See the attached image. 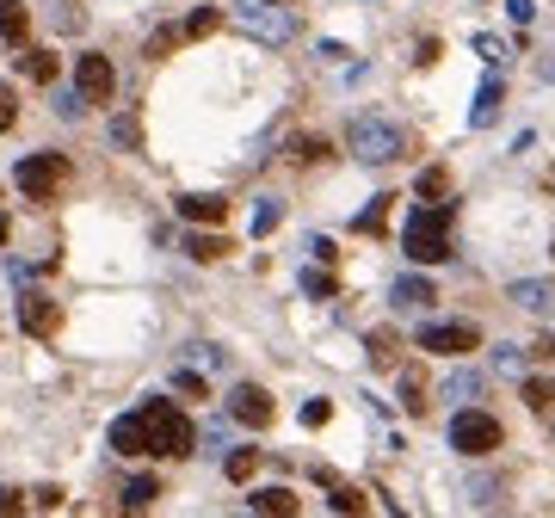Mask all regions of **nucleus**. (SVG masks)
Masks as SVG:
<instances>
[{"mask_svg": "<svg viewBox=\"0 0 555 518\" xmlns=\"http://www.w3.org/2000/svg\"><path fill=\"white\" fill-rule=\"evenodd\" d=\"M451 216H457L451 204H420L401 229V253L414 259V266H444V259H451Z\"/></svg>", "mask_w": 555, "mask_h": 518, "instance_id": "f257e3e1", "label": "nucleus"}, {"mask_svg": "<svg viewBox=\"0 0 555 518\" xmlns=\"http://www.w3.org/2000/svg\"><path fill=\"white\" fill-rule=\"evenodd\" d=\"M142 426H148V457H167V463H179V457H192V444H198V426L179 414L173 401H161V395H148L142 407Z\"/></svg>", "mask_w": 555, "mask_h": 518, "instance_id": "f03ea898", "label": "nucleus"}, {"mask_svg": "<svg viewBox=\"0 0 555 518\" xmlns=\"http://www.w3.org/2000/svg\"><path fill=\"white\" fill-rule=\"evenodd\" d=\"M229 25L247 31V37H259V44H290V37H296V13L278 7V0H235Z\"/></svg>", "mask_w": 555, "mask_h": 518, "instance_id": "7ed1b4c3", "label": "nucleus"}, {"mask_svg": "<svg viewBox=\"0 0 555 518\" xmlns=\"http://www.w3.org/2000/svg\"><path fill=\"white\" fill-rule=\"evenodd\" d=\"M346 148H352V161H364V167H383V161H401V155H407L401 130L383 124V118H370V111H364V118H352Z\"/></svg>", "mask_w": 555, "mask_h": 518, "instance_id": "20e7f679", "label": "nucleus"}, {"mask_svg": "<svg viewBox=\"0 0 555 518\" xmlns=\"http://www.w3.org/2000/svg\"><path fill=\"white\" fill-rule=\"evenodd\" d=\"M13 179H19V192H25L31 204H50L62 185H68V161H62V155H25Z\"/></svg>", "mask_w": 555, "mask_h": 518, "instance_id": "39448f33", "label": "nucleus"}, {"mask_svg": "<svg viewBox=\"0 0 555 518\" xmlns=\"http://www.w3.org/2000/svg\"><path fill=\"white\" fill-rule=\"evenodd\" d=\"M451 444L463 457H488V451H500V420L494 414H475V407H463V414L451 420Z\"/></svg>", "mask_w": 555, "mask_h": 518, "instance_id": "423d86ee", "label": "nucleus"}, {"mask_svg": "<svg viewBox=\"0 0 555 518\" xmlns=\"http://www.w3.org/2000/svg\"><path fill=\"white\" fill-rule=\"evenodd\" d=\"M74 93H81L87 105H105L111 93H118V68H111L99 50H87L81 62H74Z\"/></svg>", "mask_w": 555, "mask_h": 518, "instance_id": "0eeeda50", "label": "nucleus"}, {"mask_svg": "<svg viewBox=\"0 0 555 518\" xmlns=\"http://www.w3.org/2000/svg\"><path fill=\"white\" fill-rule=\"evenodd\" d=\"M475 346H481V333H475L469 321H432V327H420V352L463 358V352H475Z\"/></svg>", "mask_w": 555, "mask_h": 518, "instance_id": "6e6552de", "label": "nucleus"}, {"mask_svg": "<svg viewBox=\"0 0 555 518\" xmlns=\"http://www.w3.org/2000/svg\"><path fill=\"white\" fill-rule=\"evenodd\" d=\"M229 414H235L241 426H253V432H266V426L278 420V401L259 389V383H241V389L229 395Z\"/></svg>", "mask_w": 555, "mask_h": 518, "instance_id": "1a4fd4ad", "label": "nucleus"}, {"mask_svg": "<svg viewBox=\"0 0 555 518\" xmlns=\"http://www.w3.org/2000/svg\"><path fill=\"white\" fill-rule=\"evenodd\" d=\"M19 327L31 333V340H50V333L62 327V309L50 303L44 290H25V296H19Z\"/></svg>", "mask_w": 555, "mask_h": 518, "instance_id": "9d476101", "label": "nucleus"}, {"mask_svg": "<svg viewBox=\"0 0 555 518\" xmlns=\"http://www.w3.org/2000/svg\"><path fill=\"white\" fill-rule=\"evenodd\" d=\"M506 296L518 309H531V315H555V278H518Z\"/></svg>", "mask_w": 555, "mask_h": 518, "instance_id": "9b49d317", "label": "nucleus"}, {"mask_svg": "<svg viewBox=\"0 0 555 518\" xmlns=\"http://www.w3.org/2000/svg\"><path fill=\"white\" fill-rule=\"evenodd\" d=\"M111 451H118V457H148V426H142V414H118V420H111Z\"/></svg>", "mask_w": 555, "mask_h": 518, "instance_id": "f8f14e48", "label": "nucleus"}, {"mask_svg": "<svg viewBox=\"0 0 555 518\" xmlns=\"http://www.w3.org/2000/svg\"><path fill=\"white\" fill-rule=\"evenodd\" d=\"M481 389H488V377H481V370H469V364H457L451 377L438 383V395L444 401H457V407H469V401H481Z\"/></svg>", "mask_w": 555, "mask_h": 518, "instance_id": "ddd939ff", "label": "nucleus"}, {"mask_svg": "<svg viewBox=\"0 0 555 518\" xmlns=\"http://www.w3.org/2000/svg\"><path fill=\"white\" fill-rule=\"evenodd\" d=\"M179 216H185V222H204V229H216V222L229 216V198H216V192H185V198H179Z\"/></svg>", "mask_w": 555, "mask_h": 518, "instance_id": "4468645a", "label": "nucleus"}, {"mask_svg": "<svg viewBox=\"0 0 555 518\" xmlns=\"http://www.w3.org/2000/svg\"><path fill=\"white\" fill-rule=\"evenodd\" d=\"M389 303L414 315V309H432V303H438V290H432V278H395V284H389Z\"/></svg>", "mask_w": 555, "mask_h": 518, "instance_id": "2eb2a0df", "label": "nucleus"}, {"mask_svg": "<svg viewBox=\"0 0 555 518\" xmlns=\"http://www.w3.org/2000/svg\"><path fill=\"white\" fill-rule=\"evenodd\" d=\"M0 37L19 50H31V7H19V0H0Z\"/></svg>", "mask_w": 555, "mask_h": 518, "instance_id": "dca6fc26", "label": "nucleus"}, {"mask_svg": "<svg viewBox=\"0 0 555 518\" xmlns=\"http://www.w3.org/2000/svg\"><path fill=\"white\" fill-rule=\"evenodd\" d=\"M500 99H506V87H500V81H488V87L475 93V105H469V124H475V130H488V124L500 118Z\"/></svg>", "mask_w": 555, "mask_h": 518, "instance_id": "f3484780", "label": "nucleus"}, {"mask_svg": "<svg viewBox=\"0 0 555 518\" xmlns=\"http://www.w3.org/2000/svg\"><path fill=\"white\" fill-rule=\"evenodd\" d=\"M19 74H25V81H37V87H50L56 81V56L31 44V50H19Z\"/></svg>", "mask_w": 555, "mask_h": 518, "instance_id": "a211bd4d", "label": "nucleus"}, {"mask_svg": "<svg viewBox=\"0 0 555 518\" xmlns=\"http://www.w3.org/2000/svg\"><path fill=\"white\" fill-rule=\"evenodd\" d=\"M253 512L259 518H296V494L290 488H259L253 494Z\"/></svg>", "mask_w": 555, "mask_h": 518, "instance_id": "6ab92c4d", "label": "nucleus"}, {"mask_svg": "<svg viewBox=\"0 0 555 518\" xmlns=\"http://www.w3.org/2000/svg\"><path fill=\"white\" fill-rule=\"evenodd\" d=\"M518 395H525V407H537V414H555V377H525Z\"/></svg>", "mask_w": 555, "mask_h": 518, "instance_id": "aec40b11", "label": "nucleus"}, {"mask_svg": "<svg viewBox=\"0 0 555 518\" xmlns=\"http://www.w3.org/2000/svg\"><path fill=\"white\" fill-rule=\"evenodd\" d=\"M259 463H266V451H253V444H241V451H235L229 463H222V475H229V481H253V475H259Z\"/></svg>", "mask_w": 555, "mask_h": 518, "instance_id": "412c9836", "label": "nucleus"}, {"mask_svg": "<svg viewBox=\"0 0 555 518\" xmlns=\"http://www.w3.org/2000/svg\"><path fill=\"white\" fill-rule=\"evenodd\" d=\"M185 253H192L198 266H210V259H222V253H235V247L222 241V235H185Z\"/></svg>", "mask_w": 555, "mask_h": 518, "instance_id": "4be33fe9", "label": "nucleus"}, {"mask_svg": "<svg viewBox=\"0 0 555 518\" xmlns=\"http://www.w3.org/2000/svg\"><path fill=\"white\" fill-rule=\"evenodd\" d=\"M389 204H395V198H370V210H358L352 229H358V235H383V229H389Z\"/></svg>", "mask_w": 555, "mask_h": 518, "instance_id": "5701e85b", "label": "nucleus"}, {"mask_svg": "<svg viewBox=\"0 0 555 518\" xmlns=\"http://www.w3.org/2000/svg\"><path fill=\"white\" fill-rule=\"evenodd\" d=\"M414 192H420L426 204H444V192H451V173H444V167H426V173L414 179Z\"/></svg>", "mask_w": 555, "mask_h": 518, "instance_id": "b1692460", "label": "nucleus"}, {"mask_svg": "<svg viewBox=\"0 0 555 518\" xmlns=\"http://www.w3.org/2000/svg\"><path fill=\"white\" fill-rule=\"evenodd\" d=\"M148 500H161V481H155V475H136L130 488H124V512H142Z\"/></svg>", "mask_w": 555, "mask_h": 518, "instance_id": "393cba45", "label": "nucleus"}, {"mask_svg": "<svg viewBox=\"0 0 555 518\" xmlns=\"http://www.w3.org/2000/svg\"><path fill=\"white\" fill-rule=\"evenodd\" d=\"M401 407H407V414H426V383H420V370H401Z\"/></svg>", "mask_w": 555, "mask_h": 518, "instance_id": "a878e982", "label": "nucleus"}, {"mask_svg": "<svg viewBox=\"0 0 555 518\" xmlns=\"http://www.w3.org/2000/svg\"><path fill=\"white\" fill-rule=\"evenodd\" d=\"M290 161H303V167L327 161V142H321V136H296V142H290Z\"/></svg>", "mask_w": 555, "mask_h": 518, "instance_id": "bb28decb", "label": "nucleus"}, {"mask_svg": "<svg viewBox=\"0 0 555 518\" xmlns=\"http://www.w3.org/2000/svg\"><path fill=\"white\" fill-rule=\"evenodd\" d=\"M327 494H333V506H340V518H364V506H370L358 488H346V481H340V488H327Z\"/></svg>", "mask_w": 555, "mask_h": 518, "instance_id": "cd10ccee", "label": "nucleus"}, {"mask_svg": "<svg viewBox=\"0 0 555 518\" xmlns=\"http://www.w3.org/2000/svg\"><path fill=\"white\" fill-rule=\"evenodd\" d=\"M494 370H500V377H518V383H525V352H518V346H494Z\"/></svg>", "mask_w": 555, "mask_h": 518, "instance_id": "c85d7f7f", "label": "nucleus"}, {"mask_svg": "<svg viewBox=\"0 0 555 518\" xmlns=\"http://www.w3.org/2000/svg\"><path fill=\"white\" fill-rule=\"evenodd\" d=\"M222 19H229V13H216V7H198L192 19H185V37H210V31H216Z\"/></svg>", "mask_w": 555, "mask_h": 518, "instance_id": "c756f323", "label": "nucleus"}, {"mask_svg": "<svg viewBox=\"0 0 555 518\" xmlns=\"http://www.w3.org/2000/svg\"><path fill=\"white\" fill-rule=\"evenodd\" d=\"M87 25V7L81 0H56V31H81Z\"/></svg>", "mask_w": 555, "mask_h": 518, "instance_id": "7c9ffc66", "label": "nucleus"}, {"mask_svg": "<svg viewBox=\"0 0 555 518\" xmlns=\"http://www.w3.org/2000/svg\"><path fill=\"white\" fill-rule=\"evenodd\" d=\"M173 389H179L185 401H204V395H210V383L198 377V370H173Z\"/></svg>", "mask_w": 555, "mask_h": 518, "instance_id": "2f4dec72", "label": "nucleus"}, {"mask_svg": "<svg viewBox=\"0 0 555 518\" xmlns=\"http://www.w3.org/2000/svg\"><path fill=\"white\" fill-rule=\"evenodd\" d=\"M475 50H481V56H488L494 68H500V62L512 56V50H506V37H494V31H475Z\"/></svg>", "mask_w": 555, "mask_h": 518, "instance_id": "473e14b6", "label": "nucleus"}, {"mask_svg": "<svg viewBox=\"0 0 555 518\" xmlns=\"http://www.w3.org/2000/svg\"><path fill=\"white\" fill-rule=\"evenodd\" d=\"M13 124H19V93H13L7 81H0V136H7Z\"/></svg>", "mask_w": 555, "mask_h": 518, "instance_id": "72a5a7b5", "label": "nucleus"}, {"mask_svg": "<svg viewBox=\"0 0 555 518\" xmlns=\"http://www.w3.org/2000/svg\"><path fill=\"white\" fill-rule=\"evenodd\" d=\"M111 142H124V148H142V124H136V118H111Z\"/></svg>", "mask_w": 555, "mask_h": 518, "instance_id": "f704fd0d", "label": "nucleus"}, {"mask_svg": "<svg viewBox=\"0 0 555 518\" xmlns=\"http://www.w3.org/2000/svg\"><path fill=\"white\" fill-rule=\"evenodd\" d=\"M278 216H284V210H278V204L266 198V204L253 210V235H272V229H278Z\"/></svg>", "mask_w": 555, "mask_h": 518, "instance_id": "c9c22d12", "label": "nucleus"}, {"mask_svg": "<svg viewBox=\"0 0 555 518\" xmlns=\"http://www.w3.org/2000/svg\"><path fill=\"white\" fill-rule=\"evenodd\" d=\"M179 37H185V31H179V25H161V31H155V37H148V56H167V50H173V44H179Z\"/></svg>", "mask_w": 555, "mask_h": 518, "instance_id": "e433bc0d", "label": "nucleus"}, {"mask_svg": "<svg viewBox=\"0 0 555 518\" xmlns=\"http://www.w3.org/2000/svg\"><path fill=\"white\" fill-rule=\"evenodd\" d=\"M370 358H377V364H395V333H389V327L370 333Z\"/></svg>", "mask_w": 555, "mask_h": 518, "instance_id": "4c0bfd02", "label": "nucleus"}, {"mask_svg": "<svg viewBox=\"0 0 555 518\" xmlns=\"http://www.w3.org/2000/svg\"><path fill=\"white\" fill-rule=\"evenodd\" d=\"M303 290H309V296H327V303H333V272H303Z\"/></svg>", "mask_w": 555, "mask_h": 518, "instance_id": "58836bf2", "label": "nucleus"}, {"mask_svg": "<svg viewBox=\"0 0 555 518\" xmlns=\"http://www.w3.org/2000/svg\"><path fill=\"white\" fill-rule=\"evenodd\" d=\"M0 518H25V494L19 488H0Z\"/></svg>", "mask_w": 555, "mask_h": 518, "instance_id": "ea45409f", "label": "nucleus"}, {"mask_svg": "<svg viewBox=\"0 0 555 518\" xmlns=\"http://www.w3.org/2000/svg\"><path fill=\"white\" fill-rule=\"evenodd\" d=\"M81 111H87L81 93H56V118H81Z\"/></svg>", "mask_w": 555, "mask_h": 518, "instance_id": "a19ab883", "label": "nucleus"}, {"mask_svg": "<svg viewBox=\"0 0 555 518\" xmlns=\"http://www.w3.org/2000/svg\"><path fill=\"white\" fill-rule=\"evenodd\" d=\"M469 494H475V506H488V500L500 494V481H494V475H481V481H469Z\"/></svg>", "mask_w": 555, "mask_h": 518, "instance_id": "79ce46f5", "label": "nucleus"}, {"mask_svg": "<svg viewBox=\"0 0 555 518\" xmlns=\"http://www.w3.org/2000/svg\"><path fill=\"white\" fill-rule=\"evenodd\" d=\"M506 13H512V25H531L537 19V0H506Z\"/></svg>", "mask_w": 555, "mask_h": 518, "instance_id": "37998d69", "label": "nucleus"}, {"mask_svg": "<svg viewBox=\"0 0 555 518\" xmlns=\"http://www.w3.org/2000/svg\"><path fill=\"white\" fill-rule=\"evenodd\" d=\"M327 414H333L327 401H309V407H303V426H327Z\"/></svg>", "mask_w": 555, "mask_h": 518, "instance_id": "c03bdc74", "label": "nucleus"}, {"mask_svg": "<svg viewBox=\"0 0 555 518\" xmlns=\"http://www.w3.org/2000/svg\"><path fill=\"white\" fill-rule=\"evenodd\" d=\"M31 506H44V512H50V506H62V488H37V494H31Z\"/></svg>", "mask_w": 555, "mask_h": 518, "instance_id": "a18cd8bd", "label": "nucleus"}, {"mask_svg": "<svg viewBox=\"0 0 555 518\" xmlns=\"http://www.w3.org/2000/svg\"><path fill=\"white\" fill-rule=\"evenodd\" d=\"M537 358H555V333H543V340H537Z\"/></svg>", "mask_w": 555, "mask_h": 518, "instance_id": "49530a36", "label": "nucleus"}, {"mask_svg": "<svg viewBox=\"0 0 555 518\" xmlns=\"http://www.w3.org/2000/svg\"><path fill=\"white\" fill-rule=\"evenodd\" d=\"M537 74H543V81H555V50H549V56L537 62Z\"/></svg>", "mask_w": 555, "mask_h": 518, "instance_id": "de8ad7c7", "label": "nucleus"}, {"mask_svg": "<svg viewBox=\"0 0 555 518\" xmlns=\"http://www.w3.org/2000/svg\"><path fill=\"white\" fill-rule=\"evenodd\" d=\"M7 235H13V222H7V216H0V247H7Z\"/></svg>", "mask_w": 555, "mask_h": 518, "instance_id": "09e8293b", "label": "nucleus"}, {"mask_svg": "<svg viewBox=\"0 0 555 518\" xmlns=\"http://www.w3.org/2000/svg\"><path fill=\"white\" fill-rule=\"evenodd\" d=\"M235 518H259V512H235Z\"/></svg>", "mask_w": 555, "mask_h": 518, "instance_id": "8fccbe9b", "label": "nucleus"}, {"mask_svg": "<svg viewBox=\"0 0 555 518\" xmlns=\"http://www.w3.org/2000/svg\"><path fill=\"white\" fill-rule=\"evenodd\" d=\"M549 253H555V241H549Z\"/></svg>", "mask_w": 555, "mask_h": 518, "instance_id": "3c124183", "label": "nucleus"}]
</instances>
